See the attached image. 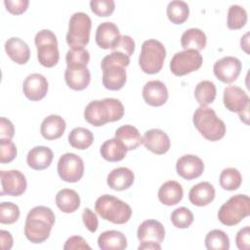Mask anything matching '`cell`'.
<instances>
[{"mask_svg":"<svg viewBox=\"0 0 250 250\" xmlns=\"http://www.w3.org/2000/svg\"><path fill=\"white\" fill-rule=\"evenodd\" d=\"M54 212L46 206L32 208L25 219L24 234L32 243H42L50 236L55 224Z\"/></svg>","mask_w":250,"mask_h":250,"instance_id":"obj_1","label":"cell"},{"mask_svg":"<svg viewBox=\"0 0 250 250\" xmlns=\"http://www.w3.org/2000/svg\"><path fill=\"white\" fill-rule=\"evenodd\" d=\"M124 115L122 103L114 98H105L90 102L84 109L85 120L95 127H100L107 122L120 120Z\"/></svg>","mask_w":250,"mask_h":250,"instance_id":"obj_2","label":"cell"},{"mask_svg":"<svg viewBox=\"0 0 250 250\" xmlns=\"http://www.w3.org/2000/svg\"><path fill=\"white\" fill-rule=\"evenodd\" d=\"M192 121L198 132L208 141L216 142L225 137L226 125L210 107L199 106L196 108Z\"/></svg>","mask_w":250,"mask_h":250,"instance_id":"obj_3","label":"cell"},{"mask_svg":"<svg viewBox=\"0 0 250 250\" xmlns=\"http://www.w3.org/2000/svg\"><path fill=\"white\" fill-rule=\"evenodd\" d=\"M95 210L104 220L117 225L127 223L132 216L131 207L110 194L101 195L96 200Z\"/></svg>","mask_w":250,"mask_h":250,"instance_id":"obj_4","label":"cell"},{"mask_svg":"<svg viewBox=\"0 0 250 250\" xmlns=\"http://www.w3.org/2000/svg\"><path fill=\"white\" fill-rule=\"evenodd\" d=\"M250 214V199L245 194H236L226 201L218 211V219L225 226H235Z\"/></svg>","mask_w":250,"mask_h":250,"instance_id":"obj_5","label":"cell"},{"mask_svg":"<svg viewBox=\"0 0 250 250\" xmlns=\"http://www.w3.org/2000/svg\"><path fill=\"white\" fill-rule=\"evenodd\" d=\"M165 57L164 45L156 39H148L142 45L139 65L145 73L155 74L161 70Z\"/></svg>","mask_w":250,"mask_h":250,"instance_id":"obj_6","label":"cell"},{"mask_svg":"<svg viewBox=\"0 0 250 250\" xmlns=\"http://www.w3.org/2000/svg\"><path fill=\"white\" fill-rule=\"evenodd\" d=\"M34 42L39 62L45 67L55 66L60 60L58 40L55 33L49 29H42L36 33Z\"/></svg>","mask_w":250,"mask_h":250,"instance_id":"obj_7","label":"cell"},{"mask_svg":"<svg viewBox=\"0 0 250 250\" xmlns=\"http://www.w3.org/2000/svg\"><path fill=\"white\" fill-rule=\"evenodd\" d=\"M92 21L90 17L83 12L74 13L68 23L66 33V43L70 48L84 47L89 43Z\"/></svg>","mask_w":250,"mask_h":250,"instance_id":"obj_8","label":"cell"},{"mask_svg":"<svg viewBox=\"0 0 250 250\" xmlns=\"http://www.w3.org/2000/svg\"><path fill=\"white\" fill-rule=\"evenodd\" d=\"M202 56L195 50H184L174 55L170 62V70L176 76H184L200 68Z\"/></svg>","mask_w":250,"mask_h":250,"instance_id":"obj_9","label":"cell"},{"mask_svg":"<svg viewBox=\"0 0 250 250\" xmlns=\"http://www.w3.org/2000/svg\"><path fill=\"white\" fill-rule=\"evenodd\" d=\"M58 174L60 178L67 183L78 182L84 174V162L75 153L66 152L58 161Z\"/></svg>","mask_w":250,"mask_h":250,"instance_id":"obj_10","label":"cell"},{"mask_svg":"<svg viewBox=\"0 0 250 250\" xmlns=\"http://www.w3.org/2000/svg\"><path fill=\"white\" fill-rule=\"evenodd\" d=\"M1 195L20 196L26 189L25 176L19 170H9L0 172Z\"/></svg>","mask_w":250,"mask_h":250,"instance_id":"obj_11","label":"cell"},{"mask_svg":"<svg viewBox=\"0 0 250 250\" xmlns=\"http://www.w3.org/2000/svg\"><path fill=\"white\" fill-rule=\"evenodd\" d=\"M241 62L231 56L218 60L213 66L215 76L224 83H232L237 79L241 71Z\"/></svg>","mask_w":250,"mask_h":250,"instance_id":"obj_12","label":"cell"},{"mask_svg":"<svg viewBox=\"0 0 250 250\" xmlns=\"http://www.w3.org/2000/svg\"><path fill=\"white\" fill-rule=\"evenodd\" d=\"M176 170L178 175L183 179L193 180L200 177L203 173L204 163L196 155L186 154L177 160Z\"/></svg>","mask_w":250,"mask_h":250,"instance_id":"obj_13","label":"cell"},{"mask_svg":"<svg viewBox=\"0 0 250 250\" xmlns=\"http://www.w3.org/2000/svg\"><path fill=\"white\" fill-rule=\"evenodd\" d=\"M24 96L33 102L42 100L48 92V81L40 73H32L26 76L22 84Z\"/></svg>","mask_w":250,"mask_h":250,"instance_id":"obj_14","label":"cell"},{"mask_svg":"<svg viewBox=\"0 0 250 250\" xmlns=\"http://www.w3.org/2000/svg\"><path fill=\"white\" fill-rule=\"evenodd\" d=\"M223 102L227 109L231 112H241L249 107V97L238 86H228L224 90Z\"/></svg>","mask_w":250,"mask_h":250,"instance_id":"obj_15","label":"cell"},{"mask_svg":"<svg viewBox=\"0 0 250 250\" xmlns=\"http://www.w3.org/2000/svg\"><path fill=\"white\" fill-rule=\"evenodd\" d=\"M120 32L117 25L111 21H104L98 25L96 30V43L102 49L113 50L119 39Z\"/></svg>","mask_w":250,"mask_h":250,"instance_id":"obj_16","label":"cell"},{"mask_svg":"<svg viewBox=\"0 0 250 250\" xmlns=\"http://www.w3.org/2000/svg\"><path fill=\"white\" fill-rule=\"evenodd\" d=\"M143 144L146 149L155 154H164L170 149V139L161 129H150L143 138Z\"/></svg>","mask_w":250,"mask_h":250,"instance_id":"obj_17","label":"cell"},{"mask_svg":"<svg viewBox=\"0 0 250 250\" xmlns=\"http://www.w3.org/2000/svg\"><path fill=\"white\" fill-rule=\"evenodd\" d=\"M143 99L151 106H161L168 100L167 87L159 80L148 81L143 88Z\"/></svg>","mask_w":250,"mask_h":250,"instance_id":"obj_18","label":"cell"},{"mask_svg":"<svg viewBox=\"0 0 250 250\" xmlns=\"http://www.w3.org/2000/svg\"><path fill=\"white\" fill-rule=\"evenodd\" d=\"M137 236L140 242L151 241L161 244L165 237V229L159 221L146 220L139 226Z\"/></svg>","mask_w":250,"mask_h":250,"instance_id":"obj_19","label":"cell"},{"mask_svg":"<svg viewBox=\"0 0 250 250\" xmlns=\"http://www.w3.org/2000/svg\"><path fill=\"white\" fill-rule=\"evenodd\" d=\"M64 80L70 89L81 91L88 87L91 73L87 66H67L64 71Z\"/></svg>","mask_w":250,"mask_h":250,"instance_id":"obj_20","label":"cell"},{"mask_svg":"<svg viewBox=\"0 0 250 250\" xmlns=\"http://www.w3.org/2000/svg\"><path fill=\"white\" fill-rule=\"evenodd\" d=\"M103 85L110 91H117L123 88L126 83V70L121 65H106L102 67Z\"/></svg>","mask_w":250,"mask_h":250,"instance_id":"obj_21","label":"cell"},{"mask_svg":"<svg viewBox=\"0 0 250 250\" xmlns=\"http://www.w3.org/2000/svg\"><path fill=\"white\" fill-rule=\"evenodd\" d=\"M54 158V153L52 149L48 146H37L31 148L26 156L27 165L36 171H41L47 169Z\"/></svg>","mask_w":250,"mask_h":250,"instance_id":"obj_22","label":"cell"},{"mask_svg":"<svg viewBox=\"0 0 250 250\" xmlns=\"http://www.w3.org/2000/svg\"><path fill=\"white\" fill-rule=\"evenodd\" d=\"M5 51L8 57L18 64H24L30 57L28 45L19 37H11L5 42Z\"/></svg>","mask_w":250,"mask_h":250,"instance_id":"obj_23","label":"cell"},{"mask_svg":"<svg viewBox=\"0 0 250 250\" xmlns=\"http://www.w3.org/2000/svg\"><path fill=\"white\" fill-rule=\"evenodd\" d=\"M134 180L135 176L132 170L126 167H118L109 172L106 183L110 188L121 191L129 188L133 185Z\"/></svg>","mask_w":250,"mask_h":250,"instance_id":"obj_24","label":"cell"},{"mask_svg":"<svg viewBox=\"0 0 250 250\" xmlns=\"http://www.w3.org/2000/svg\"><path fill=\"white\" fill-rule=\"evenodd\" d=\"M66 124L62 117L56 114H51L44 118L41 123V135L49 141L61 138L65 130Z\"/></svg>","mask_w":250,"mask_h":250,"instance_id":"obj_25","label":"cell"},{"mask_svg":"<svg viewBox=\"0 0 250 250\" xmlns=\"http://www.w3.org/2000/svg\"><path fill=\"white\" fill-rule=\"evenodd\" d=\"M215 198V188L208 182H201L193 186L188 192V199L195 206H206Z\"/></svg>","mask_w":250,"mask_h":250,"instance_id":"obj_26","label":"cell"},{"mask_svg":"<svg viewBox=\"0 0 250 250\" xmlns=\"http://www.w3.org/2000/svg\"><path fill=\"white\" fill-rule=\"evenodd\" d=\"M184 195L182 186L176 181H167L159 188L157 196L159 201L167 206L178 204Z\"/></svg>","mask_w":250,"mask_h":250,"instance_id":"obj_27","label":"cell"},{"mask_svg":"<svg viewBox=\"0 0 250 250\" xmlns=\"http://www.w3.org/2000/svg\"><path fill=\"white\" fill-rule=\"evenodd\" d=\"M127 147L117 138L105 141L100 148V153L104 159L109 162L121 161L127 154Z\"/></svg>","mask_w":250,"mask_h":250,"instance_id":"obj_28","label":"cell"},{"mask_svg":"<svg viewBox=\"0 0 250 250\" xmlns=\"http://www.w3.org/2000/svg\"><path fill=\"white\" fill-rule=\"evenodd\" d=\"M98 245L102 250H123L127 247V238L121 231L105 230L99 235Z\"/></svg>","mask_w":250,"mask_h":250,"instance_id":"obj_29","label":"cell"},{"mask_svg":"<svg viewBox=\"0 0 250 250\" xmlns=\"http://www.w3.org/2000/svg\"><path fill=\"white\" fill-rule=\"evenodd\" d=\"M56 204L63 213H73L80 206V197L74 189L63 188L56 195Z\"/></svg>","mask_w":250,"mask_h":250,"instance_id":"obj_30","label":"cell"},{"mask_svg":"<svg viewBox=\"0 0 250 250\" xmlns=\"http://www.w3.org/2000/svg\"><path fill=\"white\" fill-rule=\"evenodd\" d=\"M181 45L185 50L201 51L206 46V35L199 28H188L181 37Z\"/></svg>","mask_w":250,"mask_h":250,"instance_id":"obj_31","label":"cell"},{"mask_svg":"<svg viewBox=\"0 0 250 250\" xmlns=\"http://www.w3.org/2000/svg\"><path fill=\"white\" fill-rule=\"evenodd\" d=\"M115 138L120 140L128 150L136 149L143 144V138L139 130L132 125H123L115 131Z\"/></svg>","mask_w":250,"mask_h":250,"instance_id":"obj_32","label":"cell"},{"mask_svg":"<svg viewBox=\"0 0 250 250\" xmlns=\"http://www.w3.org/2000/svg\"><path fill=\"white\" fill-rule=\"evenodd\" d=\"M94 142L93 133L83 127H77L70 131L68 135L69 145L76 149H86Z\"/></svg>","mask_w":250,"mask_h":250,"instance_id":"obj_33","label":"cell"},{"mask_svg":"<svg viewBox=\"0 0 250 250\" xmlns=\"http://www.w3.org/2000/svg\"><path fill=\"white\" fill-rule=\"evenodd\" d=\"M216 86L209 80L200 81L194 90L195 100L200 106H207L212 104L216 98Z\"/></svg>","mask_w":250,"mask_h":250,"instance_id":"obj_34","label":"cell"},{"mask_svg":"<svg viewBox=\"0 0 250 250\" xmlns=\"http://www.w3.org/2000/svg\"><path fill=\"white\" fill-rule=\"evenodd\" d=\"M166 13L170 21L175 24H182L188 18L189 8L185 1L174 0L167 5Z\"/></svg>","mask_w":250,"mask_h":250,"instance_id":"obj_35","label":"cell"},{"mask_svg":"<svg viewBox=\"0 0 250 250\" xmlns=\"http://www.w3.org/2000/svg\"><path fill=\"white\" fill-rule=\"evenodd\" d=\"M205 247L208 250H228L229 249V238L221 229H212L205 236Z\"/></svg>","mask_w":250,"mask_h":250,"instance_id":"obj_36","label":"cell"},{"mask_svg":"<svg viewBox=\"0 0 250 250\" xmlns=\"http://www.w3.org/2000/svg\"><path fill=\"white\" fill-rule=\"evenodd\" d=\"M241 183V174L235 168H226L220 174V186L226 190H235L240 187Z\"/></svg>","mask_w":250,"mask_h":250,"instance_id":"obj_37","label":"cell"},{"mask_svg":"<svg viewBox=\"0 0 250 250\" xmlns=\"http://www.w3.org/2000/svg\"><path fill=\"white\" fill-rule=\"evenodd\" d=\"M247 22V12L239 5H231L228 11L227 24L229 29H240Z\"/></svg>","mask_w":250,"mask_h":250,"instance_id":"obj_38","label":"cell"},{"mask_svg":"<svg viewBox=\"0 0 250 250\" xmlns=\"http://www.w3.org/2000/svg\"><path fill=\"white\" fill-rule=\"evenodd\" d=\"M90 61V54L84 47L70 48L65 56L67 66H87Z\"/></svg>","mask_w":250,"mask_h":250,"instance_id":"obj_39","label":"cell"},{"mask_svg":"<svg viewBox=\"0 0 250 250\" xmlns=\"http://www.w3.org/2000/svg\"><path fill=\"white\" fill-rule=\"evenodd\" d=\"M170 220L174 227L178 229H188L193 223V214L187 207H179L171 213Z\"/></svg>","mask_w":250,"mask_h":250,"instance_id":"obj_40","label":"cell"},{"mask_svg":"<svg viewBox=\"0 0 250 250\" xmlns=\"http://www.w3.org/2000/svg\"><path fill=\"white\" fill-rule=\"evenodd\" d=\"M20 218V208L13 202H2L0 204V223L11 225Z\"/></svg>","mask_w":250,"mask_h":250,"instance_id":"obj_41","label":"cell"},{"mask_svg":"<svg viewBox=\"0 0 250 250\" xmlns=\"http://www.w3.org/2000/svg\"><path fill=\"white\" fill-rule=\"evenodd\" d=\"M91 10L99 17L110 16L115 8L113 0H92L90 2Z\"/></svg>","mask_w":250,"mask_h":250,"instance_id":"obj_42","label":"cell"},{"mask_svg":"<svg viewBox=\"0 0 250 250\" xmlns=\"http://www.w3.org/2000/svg\"><path fill=\"white\" fill-rule=\"evenodd\" d=\"M18 150L16 145L11 140L0 139V162L9 163L17 156Z\"/></svg>","mask_w":250,"mask_h":250,"instance_id":"obj_43","label":"cell"},{"mask_svg":"<svg viewBox=\"0 0 250 250\" xmlns=\"http://www.w3.org/2000/svg\"><path fill=\"white\" fill-rule=\"evenodd\" d=\"M130 63V57L124 55L123 53L112 51L109 55H106L101 62V67L106 65H121L123 67L128 66Z\"/></svg>","mask_w":250,"mask_h":250,"instance_id":"obj_44","label":"cell"},{"mask_svg":"<svg viewBox=\"0 0 250 250\" xmlns=\"http://www.w3.org/2000/svg\"><path fill=\"white\" fill-rule=\"evenodd\" d=\"M112 51L120 52L130 57L135 51V41L129 35H121L116 47Z\"/></svg>","mask_w":250,"mask_h":250,"instance_id":"obj_45","label":"cell"},{"mask_svg":"<svg viewBox=\"0 0 250 250\" xmlns=\"http://www.w3.org/2000/svg\"><path fill=\"white\" fill-rule=\"evenodd\" d=\"M28 0H4V5L8 12L13 15H21L26 11Z\"/></svg>","mask_w":250,"mask_h":250,"instance_id":"obj_46","label":"cell"},{"mask_svg":"<svg viewBox=\"0 0 250 250\" xmlns=\"http://www.w3.org/2000/svg\"><path fill=\"white\" fill-rule=\"evenodd\" d=\"M82 221L86 229L90 232H96L99 227V221L97 215L90 209L85 208L82 213Z\"/></svg>","mask_w":250,"mask_h":250,"instance_id":"obj_47","label":"cell"},{"mask_svg":"<svg viewBox=\"0 0 250 250\" xmlns=\"http://www.w3.org/2000/svg\"><path fill=\"white\" fill-rule=\"evenodd\" d=\"M250 229L248 226L238 230L235 236V243L239 250H248L250 246Z\"/></svg>","mask_w":250,"mask_h":250,"instance_id":"obj_48","label":"cell"},{"mask_svg":"<svg viewBox=\"0 0 250 250\" xmlns=\"http://www.w3.org/2000/svg\"><path fill=\"white\" fill-rule=\"evenodd\" d=\"M64 250H77V249H91V247L88 245L86 240L79 236V235H73L70 236L63 245Z\"/></svg>","mask_w":250,"mask_h":250,"instance_id":"obj_49","label":"cell"},{"mask_svg":"<svg viewBox=\"0 0 250 250\" xmlns=\"http://www.w3.org/2000/svg\"><path fill=\"white\" fill-rule=\"evenodd\" d=\"M15 135V128L13 123L6 117L0 118V139L12 140Z\"/></svg>","mask_w":250,"mask_h":250,"instance_id":"obj_50","label":"cell"},{"mask_svg":"<svg viewBox=\"0 0 250 250\" xmlns=\"http://www.w3.org/2000/svg\"><path fill=\"white\" fill-rule=\"evenodd\" d=\"M0 242L3 250H9L13 246V236L12 234L4 229L0 230Z\"/></svg>","mask_w":250,"mask_h":250,"instance_id":"obj_51","label":"cell"},{"mask_svg":"<svg viewBox=\"0 0 250 250\" xmlns=\"http://www.w3.org/2000/svg\"><path fill=\"white\" fill-rule=\"evenodd\" d=\"M139 250H160L161 245L156 242H151V241H144L140 242V245L138 247Z\"/></svg>","mask_w":250,"mask_h":250,"instance_id":"obj_52","label":"cell"},{"mask_svg":"<svg viewBox=\"0 0 250 250\" xmlns=\"http://www.w3.org/2000/svg\"><path fill=\"white\" fill-rule=\"evenodd\" d=\"M248 36H249V33H246L240 40V45H241V49H243L245 51V53L249 54V50H248V47H249V44H248Z\"/></svg>","mask_w":250,"mask_h":250,"instance_id":"obj_53","label":"cell"},{"mask_svg":"<svg viewBox=\"0 0 250 250\" xmlns=\"http://www.w3.org/2000/svg\"><path fill=\"white\" fill-rule=\"evenodd\" d=\"M239 118L241 121H243L245 124H248V117H249V107L245 108L243 111L238 113Z\"/></svg>","mask_w":250,"mask_h":250,"instance_id":"obj_54","label":"cell"}]
</instances>
